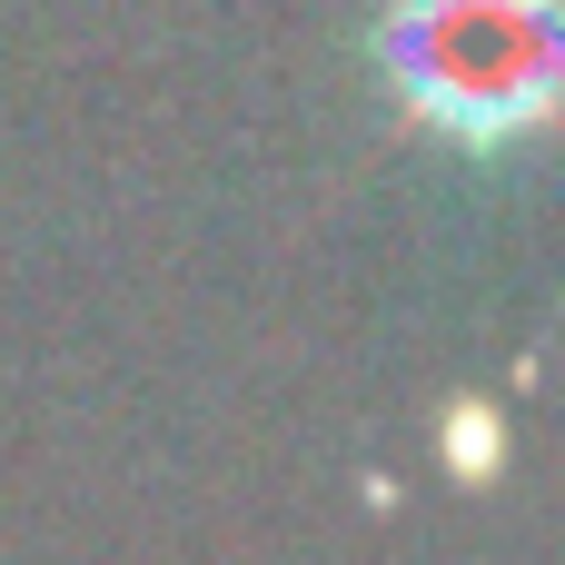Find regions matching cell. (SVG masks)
Listing matches in <instances>:
<instances>
[{
  "label": "cell",
  "mask_w": 565,
  "mask_h": 565,
  "mask_svg": "<svg viewBox=\"0 0 565 565\" xmlns=\"http://www.w3.org/2000/svg\"><path fill=\"white\" fill-rule=\"evenodd\" d=\"M397 89L447 129H516L546 109V0H397Z\"/></svg>",
  "instance_id": "1"
}]
</instances>
